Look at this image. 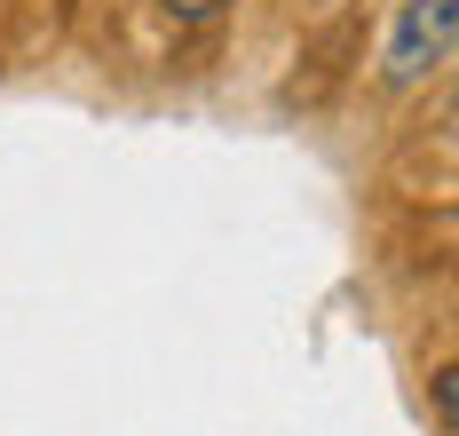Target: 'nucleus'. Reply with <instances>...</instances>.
<instances>
[{
	"label": "nucleus",
	"instance_id": "nucleus-2",
	"mask_svg": "<svg viewBox=\"0 0 459 436\" xmlns=\"http://www.w3.org/2000/svg\"><path fill=\"white\" fill-rule=\"evenodd\" d=\"M159 8H167V24H206L222 0H159Z\"/></svg>",
	"mask_w": 459,
	"mask_h": 436
},
{
	"label": "nucleus",
	"instance_id": "nucleus-1",
	"mask_svg": "<svg viewBox=\"0 0 459 436\" xmlns=\"http://www.w3.org/2000/svg\"><path fill=\"white\" fill-rule=\"evenodd\" d=\"M459 48V0H396L380 32V80L388 88H428Z\"/></svg>",
	"mask_w": 459,
	"mask_h": 436
}]
</instances>
